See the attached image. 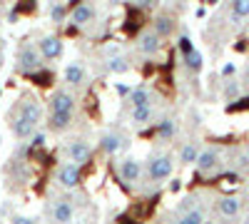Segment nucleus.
I'll return each mask as SVG.
<instances>
[{"label":"nucleus","mask_w":249,"mask_h":224,"mask_svg":"<svg viewBox=\"0 0 249 224\" xmlns=\"http://www.w3.org/2000/svg\"><path fill=\"white\" fill-rule=\"evenodd\" d=\"M75 110V97L65 90H60L50 97V112H72Z\"/></svg>","instance_id":"nucleus-13"},{"label":"nucleus","mask_w":249,"mask_h":224,"mask_svg":"<svg viewBox=\"0 0 249 224\" xmlns=\"http://www.w3.org/2000/svg\"><path fill=\"white\" fill-rule=\"evenodd\" d=\"M152 30L164 40V37H170L172 33H175V20L170 17V15H157L155 20H152Z\"/></svg>","instance_id":"nucleus-15"},{"label":"nucleus","mask_w":249,"mask_h":224,"mask_svg":"<svg viewBox=\"0 0 249 224\" xmlns=\"http://www.w3.org/2000/svg\"><path fill=\"white\" fill-rule=\"evenodd\" d=\"M112 3H117V0H112Z\"/></svg>","instance_id":"nucleus-38"},{"label":"nucleus","mask_w":249,"mask_h":224,"mask_svg":"<svg viewBox=\"0 0 249 224\" xmlns=\"http://www.w3.org/2000/svg\"><path fill=\"white\" fill-rule=\"evenodd\" d=\"M127 147H130V139L124 135H120V132H105L100 137V150L105 155H120Z\"/></svg>","instance_id":"nucleus-4"},{"label":"nucleus","mask_w":249,"mask_h":224,"mask_svg":"<svg viewBox=\"0 0 249 224\" xmlns=\"http://www.w3.org/2000/svg\"><path fill=\"white\" fill-rule=\"evenodd\" d=\"M50 217H53V222H72L75 219V207L70 205V202L60 199V202H55V205H53Z\"/></svg>","instance_id":"nucleus-14"},{"label":"nucleus","mask_w":249,"mask_h":224,"mask_svg":"<svg viewBox=\"0 0 249 224\" xmlns=\"http://www.w3.org/2000/svg\"><path fill=\"white\" fill-rule=\"evenodd\" d=\"M65 15H68V10H65V5H62V3H53V5H50V17H53V23L62 25V23H65Z\"/></svg>","instance_id":"nucleus-27"},{"label":"nucleus","mask_w":249,"mask_h":224,"mask_svg":"<svg viewBox=\"0 0 249 224\" xmlns=\"http://www.w3.org/2000/svg\"><path fill=\"white\" fill-rule=\"evenodd\" d=\"M37 50H40V55H43L45 60H57V57H62V50H65V45H62V40H60L57 35H45V37L37 43Z\"/></svg>","instance_id":"nucleus-8"},{"label":"nucleus","mask_w":249,"mask_h":224,"mask_svg":"<svg viewBox=\"0 0 249 224\" xmlns=\"http://www.w3.org/2000/svg\"><path fill=\"white\" fill-rule=\"evenodd\" d=\"M249 17V0H232V20Z\"/></svg>","instance_id":"nucleus-25"},{"label":"nucleus","mask_w":249,"mask_h":224,"mask_svg":"<svg viewBox=\"0 0 249 224\" xmlns=\"http://www.w3.org/2000/svg\"><path fill=\"white\" fill-rule=\"evenodd\" d=\"M197 170L202 172V174H212L217 167H219V152L217 150H204V152H199L197 155Z\"/></svg>","instance_id":"nucleus-11"},{"label":"nucleus","mask_w":249,"mask_h":224,"mask_svg":"<svg viewBox=\"0 0 249 224\" xmlns=\"http://www.w3.org/2000/svg\"><path fill=\"white\" fill-rule=\"evenodd\" d=\"M3 48H5V43H3V37H0V60H3Z\"/></svg>","instance_id":"nucleus-35"},{"label":"nucleus","mask_w":249,"mask_h":224,"mask_svg":"<svg viewBox=\"0 0 249 224\" xmlns=\"http://www.w3.org/2000/svg\"><path fill=\"white\" fill-rule=\"evenodd\" d=\"M70 20L75 25H90L92 20H95V8H92V3H77L75 8H72V13H70Z\"/></svg>","instance_id":"nucleus-12"},{"label":"nucleus","mask_w":249,"mask_h":224,"mask_svg":"<svg viewBox=\"0 0 249 224\" xmlns=\"http://www.w3.org/2000/svg\"><path fill=\"white\" fill-rule=\"evenodd\" d=\"M57 185L65 187V190H75L80 185V165H75V162H65V165L57 167Z\"/></svg>","instance_id":"nucleus-3"},{"label":"nucleus","mask_w":249,"mask_h":224,"mask_svg":"<svg viewBox=\"0 0 249 224\" xmlns=\"http://www.w3.org/2000/svg\"><path fill=\"white\" fill-rule=\"evenodd\" d=\"M179 222L182 224H202L204 222V214H202V209H184L182 217H179Z\"/></svg>","instance_id":"nucleus-26"},{"label":"nucleus","mask_w":249,"mask_h":224,"mask_svg":"<svg viewBox=\"0 0 249 224\" xmlns=\"http://www.w3.org/2000/svg\"><path fill=\"white\" fill-rule=\"evenodd\" d=\"M18 115L25 117V120H30L33 125H40V120H43V107H40V103H37L33 95H25L23 100H20Z\"/></svg>","instance_id":"nucleus-6"},{"label":"nucleus","mask_w":249,"mask_h":224,"mask_svg":"<svg viewBox=\"0 0 249 224\" xmlns=\"http://www.w3.org/2000/svg\"><path fill=\"white\" fill-rule=\"evenodd\" d=\"M30 139H33V142H30L33 147H43L45 142H48V135H45V132H40V130H35V132L30 135Z\"/></svg>","instance_id":"nucleus-28"},{"label":"nucleus","mask_w":249,"mask_h":224,"mask_svg":"<svg viewBox=\"0 0 249 224\" xmlns=\"http://www.w3.org/2000/svg\"><path fill=\"white\" fill-rule=\"evenodd\" d=\"M175 130H177V125H175L172 117H162L157 122V137L160 139H172L175 137Z\"/></svg>","instance_id":"nucleus-21"},{"label":"nucleus","mask_w":249,"mask_h":224,"mask_svg":"<svg viewBox=\"0 0 249 224\" xmlns=\"http://www.w3.org/2000/svg\"><path fill=\"white\" fill-rule=\"evenodd\" d=\"M224 92H227V97H234V95H237V83H230Z\"/></svg>","instance_id":"nucleus-32"},{"label":"nucleus","mask_w":249,"mask_h":224,"mask_svg":"<svg viewBox=\"0 0 249 224\" xmlns=\"http://www.w3.org/2000/svg\"><path fill=\"white\" fill-rule=\"evenodd\" d=\"M68 159L75 162V165H88L92 159V145L85 139H72L68 145Z\"/></svg>","instance_id":"nucleus-5"},{"label":"nucleus","mask_w":249,"mask_h":224,"mask_svg":"<svg viewBox=\"0 0 249 224\" xmlns=\"http://www.w3.org/2000/svg\"><path fill=\"white\" fill-rule=\"evenodd\" d=\"M244 85L249 87V70H247V75H244Z\"/></svg>","instance_id":"nucleus-36"},{"label":"nucleus","mask_w":249,"mask_h":224,"mask_svg":"<svg viewBox=\"0 0 249 224\" xmlns=\"http://www.w3.org/2000/svg\"><path fill=\"white\" fill-rule=\"evenodd\" d=\"M107 70L115 72V75H124V72L130 70V60L122 57V55H112V57L107 60Z\"/></svg>","instance_id":"nucleus-23"},{"label":"nucleus","mask_w":249,"mask_h":224,"mask_svg":"<svg viewBox=\"0 0 249 224\" xmlns=\"http://www.w3.org/2000/svg\"><path fill=\"white\" fill-rule=\"evenodd\" d=\"M117 174H120L122 182H127V185H135V182L140 179V174H142V167H140V162H137V159L124 157V159L117 162Z\"/></svg>","instance_id":"nucleus-7"},{"label":"nucleus","mask_w":249,"mask_h":224,"mask_svg":"<svg viewBox=\"0 0 249 224\" xmlns=\"http://www.w3.org/2000/svg\"><path fill=\"white\" fill-rule=\"evenodd\" d=\"M35 130H37V125H33V122L25 120V117H20V115H18V117L13 120V132H15L18 139H28Z\"/></svg>","instance_id":"nucleus-16"},{"label":"nucleus","mask_w":249,"mask_h":224,"mask_svg":"<svg viewBox=\"0 0 249 224\" xmlns=\"http://www.w3.org/2000/svg\"><path fill=\"white\" fill-rule=\"evenodd\" d=\"M197 155H199L197 145H195V142H187V145L179 150V162H182V165H192V162L197 159Z\"/></svg>","instance_id":"nucleus-24"},{"label":"nucleus","mask_w":249,"mask_h":224,"mask_svg":"<svg viewBox=\"0 0 249 224\" xmlns=\"http://www.w3.org/2000/svg\"><path fill=\"white\" fill-rule=\"evenodd\" d=\"M0 65H3V60H0Z\"/></svg>","instance_id":"nucleus-37"},{"label":"nucleus","mask_w":249,"mask_h":224,"mask_svg":"<svg viewBox=\"0 0 249 224\" xmlns=\"http://www.w3.org/2000/svg\"><path fill=\"white\" fill-rule=\"evenodd\" d=\"M152 120V105H135L132 107V125L135 127H144Z\"/></svg>","instance_id":"nucleus-17"},{"label":"nucleus","mask_w":249,"mask_h":224,"mask_svg":"<svg viewBox=\"0 0 249 224\" xmlns=\"http://www.w3.org/2000/svg\"><path fill=\"white\" fill-rule=\"evenodd\" d=\"M217 209H219L222 217H237L239 209H242V205H239L237 197H222L219 205H217Z\"/></svg>","instance_id":"nucleus-18"},{"label":"nucleus","mask_w":249,"mask_h":224,"mask_svg":"<svg viewBox=\"0 0 249 224\" xmlns=\"http://www.w3.org/2000/svg\"><path fill=\"white\" fill-rule=\"evenodd\" d=\"M130 103H132V107L135 105H150L152 103V92H150V87H135V90H130Z\"/></svg>","instance_id":"nucleus-20"},{"label":"nucleus","mask_w":249,"mask_h":224,"mask_svg":"<svg viewBox=\"0 0 249 224\" xmlns=\"http://www.w3.org/2000/svg\"><path fill=\"white\" fill-rule=\"evenodd\" d=\"M182 60H184V68H187V70H192V72H199L202 65H204V57H202V52H197V50L184 52Z\"/></svg>","instance_id":"nucleus-22"},{"label":"nucleus","mask_w":249,"mask_h":224,"mask_svg":"<svg viewBox=\"0 0 249 224\" xmlns=\"http://www.w3.org/2000/svg\"><path fill=\"white\" fill-rule=\"evenodd\" d=\"M13 222H18V224H35L37 219H33V217H23V214H18V217H13Z\"/></svg>","instance_id":"nucleus-31"},{"label":"nucleus","mask_w":249,"mask_h":224,"mask_svg":"<svg viewBox=\"0 0 249 224\" xmlns=\"http://www.w3.org/2000/svg\"><path fill=\"white\" fill-rule=\"evenodd\" d=\"M190 50H195V45H192V40L187 37V35H182V37H179V52L184 55V52H190Z\"/></svg>","instance_id":"nucleus-30"},{"label":"nucleus","mask_w":249,"mask_h":224,"mask_svg":"<svg viewBox=\"0 0 249 224\" xmlns=\"http://www.w3.org/2000/svg\"><path fill=\"white\" fill-rule=\"evenodd\" d=\"M137 50L142 55H157L162 50V37L155 33V30H144L137 40Z\"/></svg>","instance_id":"nucleus-10"},{"label":"nucleus","mask_w":249,"mask_h":224,"mask_svg":"<svg viewBox=\"0 0 249 224\" xmlns=\"http://www.w3.org/2000/svg\"><path fill=\"white\" fill-rule=\"evenodd\" d=\"M43 60L45 57L40 55L37 45L25 43V45L18 48V70L20 72H35V70H40V68H43Z\"/></svg>","instance_id":"nucleus-1"},{"label":"nucleus","mask_w":249,"mask_h":224,"mask_svg":"<svg viewBox=\"0 0 249 224\" xmlns=\"http://www.w3.org/2000/svg\"><path fill=\"white\" fill-rule=\"evenodd\" d=\"M172 167H175V162H172L170 155H155L147 162V177L152 182H162L172 174Z\"/></svg>","instance_id":"nucleus-2"},{"label":"nucleus","mask_w":249,"mask_h":224,"mask_svg":"<svg viewBox=\"0 0 249 224\" xmlns=\"http://www.w3.org/2000/svg\"><path fill=\"white\" fill-rule=\"evenodd\" d=\"M62 80H65V85H70V87H82V85L88 83L85 65H80V63L65 65V70H62Z\"/></svg>","instance_id":"nucleus-9"},{"label":"nucleus","mask_w":249,"mask_h":224,"mask_svg":"<svg viewBox=\"0 0 249 224\" xmlns=\"http://www.w3.org/2000/svg\"><path fill=\"white\" fill-rule=\"evenodd\" d=\"M115 90H117V95H122V97H124V95H130V90H132V87H127V85H117Z\"/></svg>","instance_id":"nucleus-33"},{"label":"nucleus","mask_w":249,"mask_h":224,"mask_svg":"<svg viewBox=\"0 0 249 224\" xmlns=\"http://www.w3.org/2000/svg\"><path fill=\"white\" fill-rule=\"evenodd\" d=\"M222 72H224V75H232V72H234V65H224Z\"/></svg>","instance_id":"nucleus-34"},{"label":"nucleus","mask_w":249,"mask_h":224,"mask_svg":"<svg viewBox=\"0 0 249 224\" xmlns=\"http://www.w3.org/2000/svg\"><path fill=\"white\" fill-rule=\"evenodd\" d=\"M72 125V112H50V127L55 132H62Z\"/></svg>","instance_id":"nucleus-19"},{"label":"nucleus","mask_w":249,"mask_h":224,"mask_svg":"<svg viewBox=\"0 0 249 224\" xmlns=\"http://www.w3.org/2000/svg\"><path fill=\"white\" fill-rule=\"evenodd\" d=\"M132 3L140 8V10H155L160 5V0H132Z\"/></svg>","instance_id":"nucleus-29"}]
</instances>
